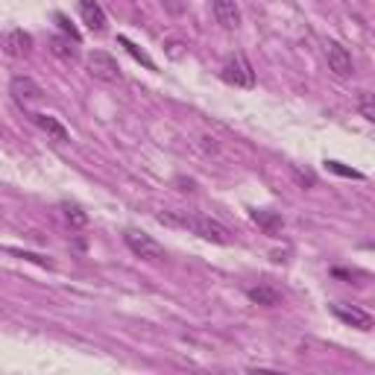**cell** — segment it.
Returning <instances> with one entry per match:
<instances>
[{"label": "cell", "instance_id": "6da1fadb", "mask_svg": "<svg viewBox=\"0 0 375 375\" xmlns=\"http://www.w3.org/2000/svg\"><path fill=\"white\" fill-rule=\"evenodd\" d=\"M158 220L170 223V226H182V229L200 235V238H205L211 243H220V247H229V243H232V232L226 229L223 223L211 220V217H203V214H188V211H165Z\"/></svg>", "mask_w": 375, "mask_h": 375}, {"label": "cell", "instance_id": "7a4b0ae2", "mask_svg": "<svg viewBox=\"0 0 375 375\" xmlns=\"http://www.w3.org/2000/svg\"><path fill=\"white\" fill-rule=\"evenodd\" d=\"M220 79L223 83H229V86H235V88H252L255 86V71H252L250 59L243 53H232L223 64Z\"/></svg>", "mask_w": 375, "mask_h": 375}, {"label": "cell", "instance_id": "3957f363", "mask_svg": "<svg viewBox=\"0 0 375 375\" xmlns=\"http://www.w3.org/2000/svg\"><path fill=\"white\" fill-rule=\"evenodd\" d=\"M123 240H126V247L132 250L141 261H150V264H158V261H165L168 255H165V247L156 240V238H150L146 232H138V229H126L123 232Z\"/></svg>", "mask_w": 375, "mask_h": 375}, {"label": "cell", "instance_id": "277c9868", "mask_svg": "<svg viewBox=\"0 0 375 375\" xmlns=\"http://www.w3.org/2000/svg\"><path fill=\"white\" fill-rule=\"evenodd\" d=\"M86 64H88V74H91L94 79H100V83L115 86V83H121V79H123V74H121V64H118L115 59H111L109 53H103V50H94V53H88Z\"/></svg>", "mask_w": 375, "mask_h": 375}, {"label": "cell", "instance_id": "5b68a950", "mask_svg": "<svg viewBox=\"0 0 375 375\" xmlns=\"http://www.w3.org/2000/svg\"><path fill=\"white\" fill-rule=\"evenodd\" d=\"M9 94L15 97V103H21V106H32V103H39L41 97H44V88L36 83V79H29V76H12V83H9Z\"/></svg>", "mask_w": 375, "mask_h": 375}, {"label": "cell", "instance_id": "8992f818", "mask_svg": "<svg viewBox=\"0 0 375 375\" xmlns=\"http://www.w3.org/2000/svg\"><path fill=\"white\" fill-rule=\"evenodd\" d=\"M325 59H329V71H334V76L340 79H346L355 74V64H352V56L343 44H337V41H329L325 44Z\"/></svg>", "mask_w": 375, "mask_h": 375}, {"label": "cell", "instance_id": "52a82bcc", "mask_svg": "<svg viewBox=\"0 0 375 375\" xmlns=\"http://www.w3.org/2000/svg\"><path fill=\"white\" fill-rule=\"evenodd\" d=\"M332 311H334L337 320H343L346 325H352V329H357V332H369L372 325H375L372 314H367L364 308H355V305H332Z\"/></svg>", "mask_w": 375, "mask_h": 375}, {"label": "cell", "instance_id": "ba28073f", "mask_svg": "<svg viewBox=\"0 0 375 375\" xmlns=\"http://www.w3.org/2000/svg\"><path fill=\"white\" fill-rule=\"evenodd\" d=\"M79 15H83V21L91 32H97V36L106 32V12L97 0H79Z\"/></svg>", "mask_w": 375, "mask_h": 375}, {"label": "cell", "instance_id": "9c48e42d", "mask_svg": "<svg viewBox=\"0 0 375 375\" xmlns=\"http://www.w3.org/2000/svg\"><path fill=\"white\" fill-rule=\"evenodd\" d=\"M214 18L223 29H238L240 27V9L235 6V0H211Z\"/></svg>", "mask_w": 375, "mask_h": 375}, {"label": "cell", "instance_id": "30bf717a", "mask_svg": "<svg viewBox=\"0 0 375 375\" xmlns=\"http://www.w3.org/2000/svg\"><path fill=\"white\" fill-rule=\"evenodd\" d=\"M4 50H6L12 59H24V56H29V50H32V36H29V32H24V29H12V32H6Z\"/></svg>", "mask_w": 375, "mask_h": 375}, {"label": "cell", "instance_id": "8fae6325", "mask_svg": "<svg viewBox=\"0 0 375 375\" xmlns=\"http://www.w3.org/2000/svg\"><path fill=\"white\" fill-rule=\"evenodd\" d=\"M29 118H32V123L41 129V132H47V138H53L56 144H68L71 141V132L56 118H50V115H29Z\"/></svg>", "mask_w": 375, "mask_h": 375}, {"label": "cell", "instance_id": "7c38bea8", "mask_svg": "<svg viewBox=\"0 0 375 375\" xmlns=\"http://www.w3.org/2000/svg\"><path fill=\"white\" fill-rule=\"evenodd\" d=\"M261 229H264L267 235H275V232H282V226H285V220L275 214V211H264V208H252V214H250Z\"/></svg>", "mask_w": 375, "mask_h": 375}, {"label": "cell", "instance_id": "4fadbf2b", "mask_svg": "<svg viewBox=\"0 0 375 375\" xmlns=\"http://www.w3.org/2000/svg\"><path fill=\"white\" fill-rule=\"evenodd\" d=\"M247 296H250V302H255V305H264V308H275V305L282 302L279 290H273V287H267V285L247 287Z\"/></svg>", "mask_w": 375, "mask_h": 375}, {"label": "cell", "instance_id": "5bb4252c", "mask_svg": "<svg viewBox=\"0 0 375 375\" xmlns=\"http://www.w3.org/2000/svg\"><path fill=\"white\" fill-rule=\"evenodd\" d=\"M118 44H121L123 50H126L129 56H132L135 62H141V64H144L146 71H156V62H153L150 56H146V50H141V47H138V44H132V41H129L126 36H118Z\"/></svg>", "mask_w": 375, "mask_h": 375}, {"label": "cell", "instance_id": "9a60e30c", "mask_svg": "<svg viewBox=\"0 0 375 375\" xmlns=\"http://www.w3.org/2000/svg\"><path fill=\"white\" fill-rule=\"evenodd\" d=\"M76 41H71V39H50V53L53 56H59V59H68V62H74L76 56H79V50L74 47Z\"/></svg>", "mask_w": 375, "mask_h": 375}, {"label": "cell", "instance_id": "2e32d148", "mask_svg": "<svg viewBox=\"0 0 375 375\" xmlns=\"http://www.w3.org/2000/svg\"><path fill=\"white\" fill-rule=\"evenodd\" d=\"M64 220H68L74 229H86L88 226V214L79 205H64Z\"/></svg>", "mask_w": 375, "mask_h": 375}, {"label": "cell", "instance_id": "e0dca14e", "mask_svg": "<svg viewBox=\"0 0 375 375\" xmlns=\"http://www.w3.org/2000/svg\"><path fill=\"white\" fill-rule=\"evenodd\" d=\"M357 111H361L367 121H375V103H372L369 91H361V97H357Z\"/></svg>", "mask_w": 375, "mask_h": 375}, {"label": "cell", "instance_id": "ac0fdd59", "mask_svg": "<svg viewBox=\"0 0 375 375\" xmlns=\"http://www.w3.org/2000/svg\"><path fill=\"white\" fill-rule=\"evenodd\" d=\"M325 168H329L332 173H337V176H346V179H364V173H361V170H352V168L340 165V161H334V158L325 161Z\"/></svg>", "mask_w": 375, "mask_h": 375}, {"label": "cell", "instance_id": "d6986e66", "mask_svg": "<svg viewBox=\"0 0 375 375\" xmlns=\"http://www.w3.org/2000/svg\"><path fill=\"white\" fill-rule=\"evenodd\" d=\"M56 24H59V29H62V32H64V36H68L71 41H76V44H79V29L71 24V18H68V15L56 12Z\"/></svg>", "mask_w": 375, "mask_h": 375}, {"label": "cell", "instance_id": "ffe728a7", "mask_svg": "<svg viewBox=\"0 0 375 375\" xmlns=\"http://www.w3.org/2000/svg\"><path fill=\"white\" fill-rule=\"evenodd\" d=\"M9 252H12V255H18V258H24V261H32V264H39V267H47V270L53 267V261H50V258H44V255L24 252V250H9Z\"/></svg>", "mask_w": 375, "mask_h": 375}, {"label": "cell", "instance_id": "44dd1931", "mask_svg": "<svg viewBox=\"0 0 375 375\" xmlns=\"http://www.w3.org/2000/svg\"><path fill=\"white\" fill-rule=\"evenodd\" d=\"M161 4H165V9H168L170 15H182L185 6H188V0H161Z\"/></svg>", "mask_w": 375, "mask_h": 375}, {"label": "cell", "instance_id": "7402d4cb", "mask_svg": "<svg viewBox=\"0 0 375 375\" xmlns=\"http://www.w3.org/2000/svg\"><path fill=\"white\" fill-rule=\"evenodd\" d=\"M176 185H182V188H179V191H193V182H191V179H182V176L176 179Z\"/></svg>", "mask_w": 375, "mask_h": 375}]
</instances>
